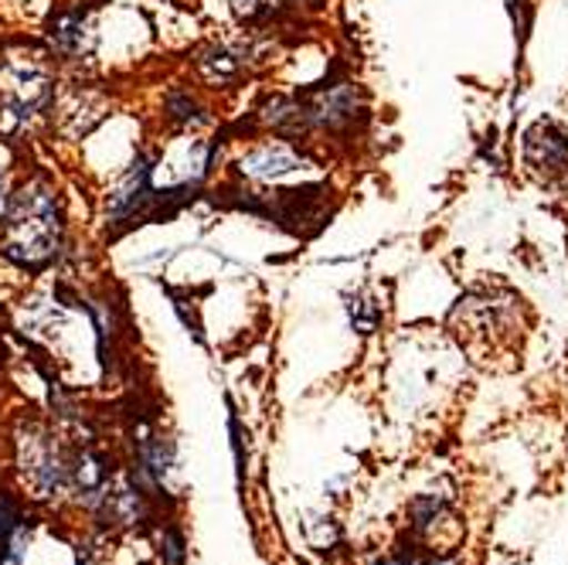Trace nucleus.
I'll use <instances>...</instances> for the list:
<instances>
[{"mask_svg": "<svg viewBox=\"0 0 568 565\" xmlns=\"http://www.w3.org/2000/svg\"><path fill=\"white\" fill-rule=\"evenodd\" d=\"M164 558H168V565H184V542L174 528L164 535Z\"/></svg>", "mask_w": 568, "mask_h": 565, "instance_id": "obj_8", "label": "nucleus"}, {"mask_svg": "<svg viewBox=\"0 0 568 565\" xmlns=\"http://www.w3.org/2000/svg\"><path fill=\"white\" fill-rule=\"evenodd\" d=\"M239 168L252 181H280V178H286L293 171H303L306 161L300 158V150H293L290 143L273 140V143H263V147L248 150L245 158L239 161Z\"/></svg>", "mask_w": 568, "mask_h": 565, "instance_id": "obj_5", "label": "nucleus"}, {"mask_svg": "<svg viewBox=\"0 0 568 565\" xmlns=\"http://www.w3.org/2000/svg\"><path fill=\"white\" fill-rule=\"evenodd\" d=\"M0 222H4L0 249L21 270H44L62 249V201L59 191L41 178L11 194Z\"/></svg>", "mask_w": 568, "mask_h": 565, "instance_id": "obj_1", "label": "nucleus"}, {"mask_svg": "<svg viewBox=\"0 0 568 565\" xmlns=\"http://www.w3.org/2000/svg\"><path fill=\"white\" fill-rule=\"evenodd\" d=\"M525 158L528 168L538 171L548 184L568 181V133L548 120L535 123L525 137Z\"/></svg>", "mask_w": 568, "mask_h": 565, "instance_id": "obj_4", "label": "nucleus"}, {"mask_svg": "<svg viewBox=\"0 0 568 565\" xmlns=\"http://www.w3.org/2000/svg\"><path fill=\"white\" fill-rule=\"evenodd\" d=\"M24 525L28 522L21 515V504L11 494L0 491V565H8L11 548H14V542H18V535H21Z\"/></svg>", "mask_w": 568, "mask_h": 565, "instance_id": "obj_7", "label": "nucleus"}, {"mask_svg": "<svg viewBox=\"0 0 568 565\" xmlns=\"http://www.w3.org/2000/svg\"><path fill=\"white\" fill-rule=\"evenodd\" d=\"M48 38H51V48H55L59 56H65V59L85 56V51L92 48V18H89V11H69L59 21H51Z\"/></svg>", "mask_w": 568, "mask_h": 565, "instance_id": "obj_6", "label": "nucleus"}, {"mask_svg": "<svg viewBox=\"0 0 568 565\" xmlns=\"http://www.w3.org/2000/svg\"><path fill=\"white\" fill-rule=\"evenodd\" d=\"M426 565H449V562H426Z\"/></svg>", "mask_w": 568, "mask_h": 565, "instance_id": "obj_10", "label": "nucleus"}, {"mask_svg": "<svg viewBox=\"0 0 568 565\" xmlns=\"http://www.w3.org/2000/svg\"><path fill=\"white\" fill-rule=\"evenodd\" d=\"M8 201H11V188H8V174L0 171V219L8 212Z\"/></svg>", "mask_w": 568, "mask_h": 565, "instance_id": "obj_9", "label": "nucleus"}, {"mask_svg": "<svg viewBox=\"0 0 568 565\" xmlns=\"http://www.w3.org/2000/svg\"><path fill=\"white\" fill-rule=\"evenodd\" d=\"M21 471L38 497H51L69 484V460L62 456L55 440L38 430L21 440Z\"/></svg>", "mask_w": 568, "mask_h": 565, "instance_id": "obj_3", "label": "nucleus"}, {"mask_svg": "<svg viewBox=\"0 0 568 565\" xmlns=\"http://www.w3.org/2000/svg\"><path fill=\"white\" fill-rule=\"evenodd\" d=\"M51 95H55V82L38 59H8L0 69V102L11 110V117H34L48 107Z\"/></svg>", "mask_w": 568, "mask_h": 565, "instance_id": "obj_2", "label": "nucleus"}]
</instances>
